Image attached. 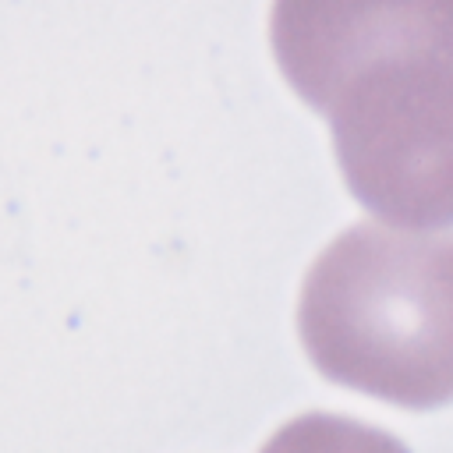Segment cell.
Masks as SVG:
<instances>
[{"label": "cell", "instance_id": "6da1fadb", "mask_svg": "<svg viewBox=\"0 0 453 453\" xmlns=\"http://www.w3.org/2000/svg\"><path fill=\"white\" fill-rule=\"evenodd\" d=\"M297 333L336 386L428 411L453 400V234L354 223L311 262Z\"/></svg>", "mask_w": 453, "mask_h": 453}, {"label": "cell", "instance_id": "7a4b0ae2", "mask_svg": "<svg viewBox=\"0 0 453 453\" xmlns=\"http://www.w3.org/2000/svg\"><path fill=\"white\" fill-rule=\"evenodd\" d=\"M354 198L407 230L453 223V53L354 67L319 103Z\"/></svg>", "mask_w": 453, "mask_h": 453}, {"label": "cell", "instance_id": "3957f363", "mask_svg": "<svg viewBox=\"0 0 453 453\" xmlns=\"http://www.w3.org/2000/svg\"><path fill=\"white\" fill-rule=\"evenodd\" d=\"M269 39L294 92L319 110L326 92L368 60L453 53V0H273Z\"/></svg>", "mask_w": 453, "mask_h": 453}, {"label": "cell", "instance_id": "277c9868", "mask_svg": "<svg viewBox=\"0 0 453 453\" xmlns=\"http://www.w3.org/2000/svg\"><path fill=\"white\" fill-rule=\"evenodd\" d=\"M258 453H407V446L365 421L308 411L273 432Z\"/></svg>", "mask_w": 453, "mask_h": 453}]
</instances>
